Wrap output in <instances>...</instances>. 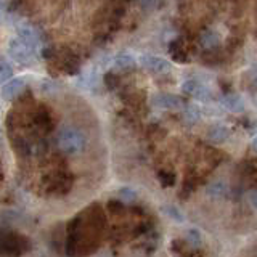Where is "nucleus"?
<instances>
[{
	"mask_svg": "<svg viewBox=\"0 0 257 257\" xmlns=\"http://www.w3.org/2000/svg\"><path fill=\"white\" fill-rule=\"evenodd\" d=\"M58 147L68 155H76L85 147L84 134L74 127H63L58 134Z\"/></svg>",
	"mask_w": 257,
	"mask_h": 257,
	"instance_id": "f257e3e1",
	"label": "nucleus"
},
{
	"mask_svg": "<svg viewBox=\"0 0 257 257\" xmlns=\"http://www.w3.org/2000/svg\"><path fill=\"white\" fill-rule=\"evenodd\" d=\"M153 104L163 109H180L182 108L180 98L172 93H158L155 98H153Z\"/></svg>",
	"mask_w": 257,
	"mask_h": 257,
	"instance_id": "0eeeda50",
	"label": "nucleus"
},
{
	"mask_svg": "<svg viewBox=\"0 0 257 257\" xmlns=\"http://www.w3.org/2000/svg\"><path fill=\"white\" fill-rule=\"evenodd\" d=\"M220 39H219V34L214 31H207L203 34V37H201V44H203V47L206 48H212L215 45H219Z\"/></svg>",
	"mask_w": 257,
	"mask_h": 257,
	"instance_id": "9b49d317",
	"label": "nucleus"
},
{
	"mask_svg": "<svg viewBox=\"0 0 257 257\" xmlns=\"http://www.w3.org/2000/svg\"><path fill=\"white\" fill-rule=\"evenodd\" d=\"M24 87H26V79H24V77H13V79L8 80L7 84L2 85V88H0V93H2L4 100L10 101V100L15 98V96H18L23 92Z\"/></svg>",
	"mask_w": 257,
	"mask_h": 257,
	"instance_id": "20e7f679",
	"label": "nucleus"
},
{
	"mask_svg": "<svg viewBox=\"0 0 257 257\" xmlns=\"http://www.w3.org/2000/svg\"><path fill=\"white\" fill-rule=\"evenodd\" d=\"M183 90L190 95H193L198 100H212L211 88L206 87L204 84H201L199 80H195V79L187 80V82L183 84Z\"/></svg>",
	"mask_w": 257,
	"mask_h": 257,
	"instance_id": "39448f33",
	"label": "nucleus"
},
{
	"mask_svg": "<svg viewBox=\"0 0 257 257\" xmlns=\"http://www.w3.org/2000/svg\"><path fill=\"white\" fill-rule=\"evenodd\" d=\"M212 142H225L230 137V131L227 125H214L212 131L209 132Z\"/></svg>",
	"mask_w": 257,
	"mask_h": 257,
	"instance_id": "1a4fd4ad",
	"label": "nucleus"
},
{
	"mask_svg": "<svg viewBox=\"0 0 257 257\" xmlns=\"http://www.w3.org/2000/svg\"><path fill=\"white\" fill-rule=\"evenodd\" d=\"M8 53H10L12 58L20 64H29L32 58H34V53H32L29 48L24 47L18 39L10 40V44H8Z\"/></svg>",
	"mask_w": 257,
	"mask_h": 257,
	"instance_id": "f03ea898",
	"label": "nucleus"
},
{
	"mask_svg": "<svg viewBox=\"0 0 257 257\" xmlns=\"http://www.w3.org/2000/svg\"><path fill=\"white\" fill-rule=\"evenodd\" d=\"M114 64H116V68H119V69L132 68L134 64H135V56L131 55V53H120V55L116 56Z\"/></svg>",
	"mask_w": 257,
	"mask_h": 257,
	"instance_id": "9d476101",
	"label": "nucleus"
},
{
	"mask_svg": "<svg viewBox=\"0 0 257 257\" xmlns=\"http://www.w3.org/2000/svg\"><path fill=\"white\" fill-rule=\"evenodd\" d=\"M220 103H222V106H223L225 109H228L230 112H243L244 108H246L243 96L238 95V93L225 95Z\"/></svg>",
	"mask_w": 257,
	"mask_h": 257,
	"instance_id": "6e6552de",
	"label": "nucleus"
},
{
	"mask_svg": "<svg viewBox=\"0 0 257 257\" xmlns=\"http://www.w3.org/2000/svg\"><path fill=\"white\" fill-rule=\"evenodd\" d=\"M140 64L143 68H147L151 72H164L171 69V63H169L163 56H156V55H142L140 56Z\"/></svg>",
	"mask_w": 257,
	"mask_h": 257,
	"instance_id": "7ed1b4c3",
	"label": "nucleus"
},
{
	"mask_svg": "<svg viewBox=\"0 0 257 257\" xmlns=\"http://www.w3.org/2000/svg\"><path fill=\"white\" fill-rule=\"evenodd\" d=\"M13 79V68L10 63L0 61V85L7 84L8 80Z\"/></svg>",
	"mask_w": 257,
	"mask_h": 257,
	"instance_id": "f8f14e48",
	"label": "nucleus"
},
{
	"mask_svg": "<svg viewBox=\"0 0 257 257\" xmlns=\"http://www.w3.org/2000/svg\"><path fill=\"white\" fill-rule=\"evenodd\" d=\"M18 37H20L18 40L24 47L29 48L32 53L36 52V48L39 45V37L36 34V31L32 29L29 24H20L18 26Z\"/></svg>",
	"mask_w": 257,
	"mask_h": 257,
	"instance_id": "423d86ee",
	"label": "nucleus"
},
{
	"mask_svg": "<svg viewBox=\"0 0 257 257\" xmlns=\"http://www.w3.org/2000/svg\"><path fill=\"white\" fill-rule=\"evenodd\" d=\"M119 198L125 201V203H131V201H134L137 198V193L131 188H122L119 191Z\"/></svg>",
	"mask_w": 257,
	"mask_h": 257,
	"instance_id": "4468645a",
	"label": "nucleus"
},
{
	"mask_svg": "<svg viewBox=\"0 0 257 257\" xmlns=\"http://www.w3.org/2000/svg\"><path fill=\"white\" fill-rule=\"evenodd\" d=\"M207 193L211 196H222L223 193H225V183L223 182H215V183H212L211 187H209Z\"/></svg>",
	"mask_w": 257,
	"mask_h": 257,
	"instance_id": "ddd939ff",
	"label": "nucleus"
},
{
	"mask_svg": "<svg viewBox=\"0 0 257 257\" xmlns=\"http://www.w3.org/2000/svg\"><path fill=\"white\" fill-rule=\"evenodd\" d=\"M187 114H188V117H191V119H199V109H198V106H195V104H191V106H188L187 108Z\"/></svg>",
	"mask_w": 257,
	"mask_h": 257,
	"instance_id": "2eb2a0df",
	"label": "nucleus"
}]
</instances>
